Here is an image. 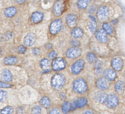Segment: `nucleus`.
Masks as SVG:
<instances>
[{
    "label": "nucleus",
    "instance_id": "f257e3e1",
    "mask_svg": "<svg viewBox=\"0 0 125 114\" xmlns=\"http://www.w3.org/2000/svg\"><path fill=\"white\" fill-rule=\"evenodd\" d=\"M65 81L64 75L61 73H57L55 74L52 78L51 85L55 90H60L65 85Z\"/></svg>",
    "mask_w": 125,
    "mask_h": 114
},
{
    "label": "nucleus",
    "instance_id": "f03ea898",
    "mask_svg": "<svg viewBox=\"0 0 125 114\" xmlns=\"http://www.w3.org/2000/svg\"><path fill=\"white\" fill-rule=\"evenodd\" d=\"M73 89L77 93H84L87 90V84L84 79L79 78L76 80L74 82Z\"/></svg>",
    "mask_w": 125,
    "mask_h": 114
},
{
    "label": "nucleus",
    "instance_id": "7ed1b4c3",
    "mask_svg": "<svg viewBox=\"0 0 125 114\" xmlns=\"http://www.w3.org/2000/svg\"><path fill=\"white\" fill-rule=\"evenodd\" d=\"M65 9V4L62 0H57L53 6V13L56 16H59L63 13Z\"/></svg>",
    "mask_w": 125,
    "mask_h": 114
},
{
    "label": "nucleus",
    "instance_id": "20e7f679",
    "mask_svg": "<svg viewBox=\"0 0 125 114\" xmlns=\"http://www.w3.org/2000/svg\"><path fill=\"white\" fill-rule=\"evenodd\" d=\"M118 104L117 96L115 94H110L107 96L105 102V105L107 107L110 109L115 108Z\"/></svg>",
    "mask_w": 125,
    "mask_h": 114
},
{
    "label": "nucleus",
    "instance_id": "39448f33",
    "mask_svg": "<svg viewBox=\"0 0 125 114\" xmlns=\"http://www.w3.org/2000/svg\"><path fill=\"white\" fill-rule=\"evenodd\" d=\"M66 65L65 61L62 58H55L52 63V66L55 71H59L65 68Z\"/></svg>",
    "mask_w": 125,
    "mask_h": 114
},
{
    "label": "nucleus",
    "instance_id": "423d86ee",
    "mask_svg": "<svg viewBox=\"0 0 125 114\" xmlns=\"http://www.w3.org/2000/svg\"><path fill=\"white\" fill-rule=\"evenodd\" d=\"M62 23L60 19H57L53 21L50 27V32L53 35L58 33L62 28Z\"/></svg>",
    "mask_w": 125,
    "mask_h": 114
},
{
    "label": "nucleus",
    "instance_id": "0eeeda50",
    "mask_svg": "<svg viewBox=\"0 0 125 114\" xmlns=\"http://www.w3.org/2000/svg\"><path fill=\"white\" fill-rule=\"evenodd\" d=\"M109 15L108 9L105 6H101L97 11L96 16L100 21H104L108 19Z\"/></svg>",
    "mask_w": 125,
    "mask_h": 114
},
{
    "label": "nucleus",
    "instance_id": "6e6552de",
    "mask_svg": "<svg viewBox=\"0 0 125 114\" xmlns=\"http://www.w3.org/2000/svg\"><path fill=\"white\" fill-rule=\"evenodd\" d=\"M84 65V61L83 60H78L75 62L72 66V72L75 75L79 74L82 71Z\"/></svg>",
    "mask_w": 125,
    "mask_h": 114
},
{
    "label": "nucleus",
    "instance_id": "1a4fd4ad",
    "mask_svg": "<svg viewBox=\"0 0 125 114\" xmlns=\"http://www.w3.org/2000/svg\"><path fill=\"white\" fill-rule=\"evenodd\" d=\"M81 54V50L76 47L70 48L66 52V57L71 59L77 58L80 56Z\"/></svg>",
    "mask_w": 125,
    "mask_h": 114
},
{
    "label": "nucleus",
    "instance_id": "9d476101",
    "mask_svg": "<svg viewBox=\"0 0 125 114\" xmlns=\"http://www.w3.org/2000/svg\"><path fill=\"white\" fill-rule=\"evenodd\" d=\"M107 80V79L103 77L98 79L96 82L97 87L102 90H107L109 86V84Z\"/></svg>",
    "mask_w": 125,
    "mask_h": 114
},
{
    "label": "nucleus",
    "instance_id": "9b49d317",
    "mask_svg": "<svg viewBox=\"0 0 125 114\" xmlns=\"http://www.w3.org/2000/svg\"><path fill=\"white\" fill-rule=\"evenodd\" d=\"M36 41V37L33 33H28L24 39V42L27 46L31 47L34 44Z\"/></svg>",
    "mask_w": 125,
    "mask_h": 114
},
{
    "label": "nucleus",
    "instance_id": "f8f14e48",
    "mask_svg": "<svg viewBox=\"0 0 125 114\" xmlns=\"http://www.w3.org/2000/svg\"><path fill=\"white\" fill-rule=\"evenodd\" d=\"M112 66L115 71H119L122 69L123 66V62L121 58H115L112 60Z\"/></svg>",
    "mask_w": 125,
    "mask_h": 114
},
{
    "label": "nucleus",
    "instance_id": "ddd939ff",
    "mask_svg": "<svg viewBox=\"0 0 125 114\" xmlns=\"http://www.w3.org/2000/svg\"><path fill=\"white\" fill-rule=\"evenodd\" d=\"M95 37L98 41L102 43H106L108 40L105 31L101 29L98 30V31H96Z\"/></svg>",
    "mask_w": 125,
    "mask_h": 114
},
{
    "label": "nucleus",
    "instance_id": "4468645a",
    "mask_svg": "<svg viewBox=\"0 0 125 114\" xmlns=\"http://www.w3.org/2000/svg\"><path fill=\"white\" fill-rule=\"evenodd\" d=\"M1 79L5 82H9L12 80L13 75L9 70L5 69L1 73Z\"/></svg>",
    "mask_w": 125,
    "mask_h": 114
},
{
    "label": "nucleus",
    "instance_id": "2eb2a0df",
    "mask_svg": "<svg viewBox=\"0 0 125 114\" xmlns=\"http://www.w3.org/2000/svg\"><path fill=\"white\" fill-rule=\"evenodd\" d=\"M77 20V16L74 14H69L66 17V22L70 27L73 28L75 27L76 25Z\"/></svg>",
    "mask_w": 125,
    "mask_h": 114
},
{
    "label": "nucleus",
    "instance_id": "dca6fc26",
    "mask_svg": "<svg viewBox=\"0 0 125 114\" xmlns=\"http://www.w3.org/2000/svg\"><path fill=\"white\" fill-rule=\"evenodd\" d=\"M43 16V14L41 12H34L31 16V21L35 24L39 23L42 21Z\"/></svg>",
    "mask_w": 125,
    "mask_h": 114
},
{
    "label": "nucleus",
    "instance_id": "f3484780",
    "mask_svg": "<svg viewBox=\"0 0 125 114\" xmlns=\"http://www.w3.org/2000/svg\"><path fill=\"white\" fill-rule=\"evenodd\" d=\"M104 74L106 79L110 81H113L117 76L115 71L110 69H106L104 72Z\"/></svg>",
    "mask_w": 125,
    "mask_h": 114
},
{
    "label": "nucleus",
    "instance_id": "a211bd4d",
    "mask_svg": "<svg viewBox=\"0 0 125 114\" xmlns=\"http://www.w3.org/2000/svg\"><path fill=\"white\" fill-rule=\"evenodd\" d=\"M40 65L44 73L50 71V62L48 59L44 58L40 62Z\"/></svg>",
    "mask_w": 125,
    "mask_h": 114
},
{
    "label": "nucleus",
    "instance_id": "6ab92c4d",
    "mask_svg": "<svg viewBox=\"0 0 125 114\" xmlns=\"http://www.w3.org/2000/svg\"><path fill=\"white\" fill-rule=\"evenodd\" d=\"M17 12V9L15 7H9L5 10L4 14L6 17L8 18H11L15 16Z\"/></svg>",
    "mask_w": 125,
    "mask_h": 114
},
{
    "label": "nucleus",
    "instance_id": "aec40b11",
    "mask_svg": "<svg viewBox=\"0 0 125 114\" xmlns=\"http://www.w3.org/2000/svg\"><path fill=\"white\" fill-rule=\"evenodd\" d=\"M87 100L85 98H79L74 101V105L76 107L82 108L87 105Z\"/></svg>",
    "mask_w": 125,
    "mask_h": 114
},
{
    "label": "nucleus",
    "instance_id": "412c9836",
    "mask_svg": "<svg viewBox=\"0 0 125 114\" xmlns=\"http://www.w3.org/2000/svg\"><path fill=\"white\" fill-rule=\"evenodd\" d=\"M125 88V83L122 81H118L116 83L115 85V91L118 94L123 93Z\"/></svg>",
    "mask_w": 125,
    "mask_h": 114
},
{
    "label": "nucleus",
    "instance_id": "4be33fe9",
    "mask_svg": "<svg viewBox=\"0 0 125 114\" xmlns=\"http://www.w3.org/2000/svg\"><path fill=\"white\" fill-rule=\"evenodd\" d=\"M84 34L83 31L79 28H75L72 32V35L75 38H81Z\"/></svg>",
    "mask_w": 125,
    "mask_h": 114
},
{
    "label": "nucleus",
    "instance_id": "5701e85b",
    "mask_svg": "<svg viewBox=\"0 0 125 114\" xmlns=\"http://www.w3.org/2000/svg\"><path fill=\"white\" fill-rule=\"evenodd\" d=\"M107 96L105 93L103 92H99L96 95V101L100 103L105 102Z\"/></svg>",
    "mask_w": 125,
    "mask_h": 114
},
{
    "label": "nucleus",
    "instance_id": "b1692460",
    "mask_svg": "<svg viewBox=\"0 0 125 114\" xmlns=\"http://www.w3.org/2000/svg\"><path fill=\"white\" fill-rule=\"evenodd\" d=\"M17 60L18 59L16 57H8L4 59L3 63L5 65H10L16 64L17 62Z\"/></svg>",
    "mask_w": 125,
    "mask_h": 114
},
{
    "label": "nucleus",
    "instance_id": "393cba45",
    "mask_svg": "<svg viewBox=\"0 0 125 114\" xmlns=\"http://www.w3.org/2000/svg\"><path fill=\"white\" fill-rule=\"evenodd\" d=\"M40 103L42 106L45 108H49L51 105L50 100L46 96L42 98L40 100Z\"/></svg>",
    "mask_w": 125,
    "mask_h": 114
},
{
    "label": "nucleus",
    "instance_id": "a878e982",
    "mask_svg": "<svg viewBox=\"0 0 125 114\" xmlns=\"http://www.w3.org/2000/svg\"><path fill=\"white\" fill-rule=\"evenodd\" d=\"M89 3V0H79L77 5L80 9H84L87 7Z\"/></svg>",
    "mask_w": 125,
    "mask_h": 114
},
{
    "label": "nucleus",
    "instance_id": "bb28decb",
    "mask_svg": "<svg viewBox=\"0 0 125 114\" xmlns=\"http://www.w3.org/2000/svg\"><path fill=\"white\" fill-rule=\"evenodd\" d=\"M72 108V105L69 102H66L63 104L62 110L63 112L65 114L68 113Z\"/></svg>",
    "mask_w": 125,
    "mask_h": 114
},
{
    "label": "nucleus",
    "instance_id": "cd10ccee",
    "mask_svg": "<svg viewBox=\"0 0 125 114\" xmlns=\"http://www.w3.org/2000/svg\"><path fill=\"white\" fill-rule=\"evenodd\" d=\"M104 30L109 35H111L113 32L112 27L107 23H104L102 25Z\"/></svg>",
    "mask_w": 125,
    "mask_h": 114
},
{
    "label": "nucleus",
    "instance_id": "c85d7f7f",
    "mask_svg": "<svg viewBox=\"0 0 125 114\" xmlns=\"http://www.w3.org/2000/svg\"><path fill=\"white\" fill-rule=\"evenodd\" d=\"M86 58L88 62L90 63L95 62L96 59V56L93 52H90L88 54Z\"/></svg>",
    "mask_w": 125,
    "mask_h": 114
},
{
    "label": "nucleus",
    "instance_id": "c756f323",
    "mask_svg": "<svg viewBox=\"0 0 125 114\" xmlns=\"http://www.w3.org/2000/svg\"><path fill=\"white\" fill-rule=\"evenodd\" d=\"M13 107L10 106H8L3 109L0 111V113L3 114H12L13 112Z\"/></svg>",
    "mask_w": 125,
    "mask_h": 114
},
{
    "label": "nucleus",
    "instance_id": "7c9ffc66",
    "mask_svg": "<svg viewBox=\"0 0 125 114\" xmlns=\"http://www.w3.org/2000/svg\"><path fill=\"white\" fill-rule=\"evenodd\" d=\"M8 97V93L6 91H0V102H3L6 100Z\"/></svg>",
    "mask_w": 125,
    "mask_h": 114
},
{
    "label": "nucleus",
    "instance_id": "2f4dec72",
    "mask_svg": "<svg viewBox=\"0 0 125 114\" xmlns=\"http://www.w3.org/2000/svg\"><path fill=\"white\" fill-rule=\"evenodd\" d=\"M89 29L92 33H95L96 30V24L95 21L92 20L89 23Z\"/></svg>",
    "mask_w": 125,
    "mask_h": 114
},
{
    "label": "nucleus",
    "instance_id": "473e14b6",
    "mask_svg": "<svg viewBox=\"0 0 125 114\" xmlns=\"http://www.w3.org/2000/svg\"><path fill=\"white\" fill-rule=\"evenodd\" d=\"M41 112V108L39 106H35L32 110V113L33 114H40Z\"/></svg>",
    "mask_w": 125,
    "mask_h": 114
},
{
    "label": "nucleus",
    "instance_id": "72a5a7b5",
    "mask_svg": "<svg viewBox=\"0 0 125 114\" xmlns=\"http://www.w3.org/2000/svg\"><path fill=\"white\" fill-rule=\"evenodd\" d=\"M13 34L11 32H8L5 34L4 38L6 40H10L13 38Z\"/></svg>",
    "mask_w": 125,
    "mask_h": 114
},
{
    "label": "nucleus",
    "instance_id": "f704fd0d",
    "mask_svg": "<svg viewBox=\"0 0 125 114\" xmlns=\"http://www.w3.org/2000/svg\"><path fill=\"white\" fill-rule=\"evenodd\" d=\"M27 49L23 45H20L18 48V52L20 54H24L26 52Z\"/></svg>",
    "mask_w": 125,
    "mask_h": 114
},
{
    "label": "nucleus",
    "instance_id": "c9c22d12",
    "mask_svg": "<svg viewBox=\"0 0 125 114\" xmlns=\"http://www.w3.org/2000/svg\"><path fill=\"white\" fill-rule=\"evenodd\" d=\"M12 85L8 83H5L2 82H0V88H11Z\"/></svg>",
    "mask_w": 125,
    "mask_h": 114
},
{
    "label": "nucleus",
    "instance_id": "e433bc0d",
    "mask_svg": "<svg viewBox=\"0 0 125 114\" xmlns=\"http://www.w3.org/2000/svg\"><path fill=\"white\" fill-rule=\"evenodd\" d=\"M50 114H60V111L58 108H54L50 110Z\"/></svg>",
    "mask_w": 125,
    "mask_h": 114
},
{
    "label": "nucleus",
    "instance_id": "4c0bfd02",
    "mask_svg": "<svg viewBox=\"0 0 125 114\" xmlns=\"http://www.w3.org/2000/svg\"><path fill=\"white\" fill-rule=\"evenodd\" d=\"M71 43L72 45L75 46V47L78 46L80 44V42L78 41H74V40L72 41Z\"/></svg>",
    "mask_w": 125,
    "mask_h": 114
},
{
    "label": "nucleus",
    "instance_id": "58836bf2",
    "mask_svg": "<svg viewBox=\"0 0 125 114\" xmlns=\"http://www.w3.org/2000/svg\"><path fill=\"white\" fill-rule=\"evenodd\" d=\"M57 55L56 52L54 51L51 52L49 54V57L51 58H54L56 57Z\"/></svg>",
    "mask_w": 125,
    "mask_h": 114
},
{
    "label": "nucleus",
    "instance_id": "ea45409f",
    "mask_svg": "<svg viewBox=\"0 0 125 114\" xmlns=\"http://www.w3.org/2000/svg\"><path fill=\"white\" fill-rule=\"evenodd\" d=\"M32 53L35 55H37L40 53V50L37 48H35L32 50Z\"/></svg>",
    "mask_w": 125,
    "mask_h": 114
},
{
    "label": "nucleus",
    "instance_id": "a19ab883",
    "mask_svg": "<svg viewBox=\"0 0 125 114\" xmlns=\"http://www.w3.org/2000/svg\"><path fill=\"white\" fill-rule=\"evenodd\" d=\"M95 6H91L89 8L88 11L90 13H93L95 11Z\"/></svg>",
    "mask_w": 125,
    "mask_h": 114
},
{
    "label": "nucleus",
    "instance_id": "79ce46f5",
    "mask_svg": "<svg viewBox=\"0 0 125 114\" xmlns=\"http://www.w3.org/2000/svg\"><path fill=\"white\" fill-rule=\"evenodd\" d=\"M27 0H16V1L18 4L21 5L25 3Z\"/></svg>",
    "mask_w": 125,
    "mask_h": 114
},
{
    "label": "nucleus",
    "instance_id": "37998d69",
    "mask_svg": "<svg viewBox=\"0 0 125 114\" xmlns=\"http://www.w3.org/2000/svg\"><path fill=\"white\" fill-rule=\"evenodd\" d=\"M84 113L85 114H93V113L91 110H87V111H85Z\"/></svg>",
    "mask_w": 125,
    "mask_h": 114
},
{
    "label": "nucleus",
    "instance_id": "c03bdc74",
    "mask_svg": "<svg viewBox=\"0 0 125 114\" xmlns=\"http://www.w3.org/2000/svg\"><path fill=\"white\" fill-rule=\"evenodd\" d=\"M2 52V50L0 48V55L1 54Z\"/></svg>",
    "mask_w": 125,
    "mask_h": 114
},
{
    "label": "nucleus",
    "instance_id": "a18cd8bd",
    "mask_svg": "<svg viewBox=\"0 0 125 114\" xmlns=\"http://www.w3.org/2000/svg\"><path fill=\"white\" fill-rule=\"evenodd\" d=\"M1 37H0V41H1Z\"/></svg>",
    "mask_w": 125,
    "mask_h": 114
},
{
    "label": "nucleus",
    "instance_id": "49530a36",
    "mask_svg": "<svg viewBox=\"0 0 125 114\" xmlns=\"http://www.w3.org/2000/svg\"><path fill=\"white\" fill-rule=\"evenodd\" d=\"M56 0L57 1V0Z\"/></svg>",
    "mask_w": 125,
    "mask_h": 114
},
{
    "label": "nucleus",
    "instance_id": "de8ad7c7",
    "mask_svg": "<svg viewBox=\"0 0 125 114\" xmlns=\"http://www.w3.org/2000/svg\"></svg>",
    "mask_w": 125,
    "mask_h": 114
}]
</instances>
